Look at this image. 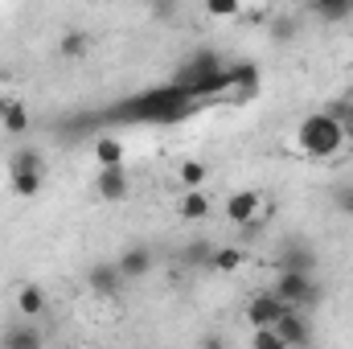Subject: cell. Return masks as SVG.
<instances>
[{
  "label": "cell",
  "mask_w": 353,
  "mask_h": 349,
  "mask_svg": "<svg viewBox=\"0 0 353 349\" xmlns=\"http://www.w3.org/2000/svg\"><path fill=\"white\" fill-rule=\"evenodd\" d=\"M189 107H193V99L173 83V87L144 90V94H136V99L119 103L111 115H115V119H152V123H169V119H181Z\"/></svg>",
  "instance_id": "obj_1"
},
{
  "label": "cell",
  "mask_w": 353,
  "mask_h": 349,
  "mask_svg": "<svg viewBox=\"0 0 353 349\" xmlns=\"http://www.w3.org/2000/svg\"><path fill=\"white\" fill-rule=\"evenodd\" d=\"M296 140H300V148H304L308 157L329 161V157H337V152H341L345 132H341V123H333L325 111H312V115H304V119H300Z\"/></svg>",
  "instance_id": "obj_2"
},
{
  "label": "cell",
  "mask_w": 353,
  "mask_h": 349,
  "mask_svg": "<svg viewBox=\"0 0 353 349\" xmlns=\"http://www.w3.org/2000/svg\"><path fill=\"white\" fill-rule=\"evenodd\" d=\"M271 296H279L288 308H300V312H308V308H316L321 304V283L312 279V275H275V283L267 288Z\"/></svg>",
  "instance_id": "obj_3"
},
{
  "label": "cell",
  "mask_w": 353,
  "mask_h": 349,
  "mask_svg": "<svg viewBox=\"0 0 353 349\" xmlns=\"http://www.w3.org/2000/svg\"><path fill=\"white\" fill-rule=\"evenodd\" d=\"M226 218L234 226H243L247 235H259V226H263V193H255V189L230 193L226 197Z\"/></svg>",
  "instance_id": "obj_4"
},
{
  "label": "cell",
  "mask_w": 353,
  "mask_h": 349,
  "mask_svg": "<svg viewBox=\"0 0 353 349\" xmlns=\"http://www.w3.org/2000/svg\"><path fill=\"white\" fill-rule=\"evenodd\" d=\"M247 325L251 329H275L283 317H288V304L279 300V296H271V292H255L251 300H247Z\"/></svg>",
  "instance_id": "obj_5"
},
{
  "label": "cell",
  "mask_w": 353,
  "mask_h": 349,
  "mask_svg": "<svg viewBox=\"0 0 353 349\" xmlns=\"http://www.w3.org/2000/svg\"><path fill=\"white\" fill-rule=\"evenodd\" d=\"M312 275L316 271V251L308 247V243H300V239H292V243H283L279 251H275V275Z\"/></svg>",
  "instance_id": "obj_6"
},
{
  "label": "cell",
  "mask_w": 353,
  "mask_h": 349,
  "mask_svg": "<svg viewBox=\"0 0 353 349\" xmlns=\"http://www.w3.org/2000/svg\"><path fill=\"white\" fill-rule=\"evenodd\" d=\"M275 333H279V341L288 349H300V346H312V337H316V325H312V317L308 312H300V308H288V317L275 325Z\"/></svg>",
  "instance_id": "obj_7"
},
{
  "label": "cell",
  "mask_w": 353,
  "mask_h": 349,
  "mask_svg": "<svg viewBox=\"0 0 353 349\" xmlns=\"http://www.w3.org/2000/svg\"><path fill=\"white\" fill-rule=\"evenodd\" d=\"M87 283H90V292L94 296H103V300H115L119 292H123V275H119V267L115 263H107V259H99V263H90L87 267Z\"/></svg>",
  "instance_id": "obj_8"
},
{
  "label": "cell",
  "mask_w": 353,
  "mask_h": 349,
  "mask_svg": "<svg viewBox=\"0 0 353 349\" xmlns=\"http://www.w3.org/2000/svg\"><path fill=\"white\" fill-rule=\"evenodd\" d=\"M115 267H119V275H123V279H144V275L157 267V255H152V247L136 243V247H128V251L115 259Z\"/></svg>",
  "instance_id": "obj_9"
},
{
  "label": "cell",
  "mask_w": 353,
  "mask_h": 349,
  "mask_svg": "<svg viewBox=\"0 0 353 349\" xmlns=\"http://www.w3.org/2000/svg\"><path fill=\"white\" fill-rule=\"evenodd\" d=\"M0 349H46V333H41L33 321L8 325V329L0 333Z\"/></svg>",
  "instance_id": "obj_10"
},
{
  "label": "cell",
  "mask_w": 353,
  "mask_h": 349,
  "mask_svg": "<svg viewBox=\"0 0 353 349\" xmlns=\"http://www.w3.org/2000/svg\"><path fill=\"white\" fill-rule=\"evenodd\" d=\"M94 189H99V197H107V201H128V193H132L128 169H99Z\"/></svg>",
  "instance_id": "obj_11"
},
{
  "label": "cell",
  "mask_w": 353,
  "mask_h": 349,
  "mask_svg": "<svg viewBox=\"0 0 353 349\" xmlns=\"http://www.w3.org/2000/svg\"><path fill=\"white\" fill-rule=\"evenodd\" d=\"M46 304H50V296H46V288H41V283H21V288H17V308H21V317H25V321L46 317Z\"/></svg>",
  "instance_id": "obj_12"
},
{
  "label": "cell",
  "mask_w": 353,
  "mask_h": 349,
  "mask_svg": "<svg viewBox=\"0 0 353 349\" xmlns=\"http://www.w3.org/2000/svg\"><path fill=\"white\" fill-rule=\"evenodd\" d=\"M308 12H312L316 21H325V25H341V21L353 17V0H312Z\"/></svg>",
  "instance_id": "obj_13"
},
{
  "label": "cell",
  "mask_w": 353,
  "mask_h": 349,
  "mask_svg": "<svg viewBox=\"0 0 353 349\" xmlns=\"http://www.w3.org/2000/svg\"><path fill=\"white\" fill-rule=\"evenodd\" d=\"M176 214H181L185 222H205V218H210V193H201V189H185Z\"/></svg>",
  "instance_id": "obj_14"
},
{
  "label": "cell",
  "mask_w": 353,
  "mask_h": 349,
  "mask_svg": "<svg viewBox=\"0 0 353 349\" xmlns=\"http://www.w3.org/2000/svg\"><path fill=\"white\" fill-rule=\"evenodd\" d=\"M210 259H214V243L210 239H193V243H185L176 251V263L181 267H210Z\"/></svg>",
  "instance_id": "obj_15"
},
{
  "label": "cell",
  "mask_w": 353,
  "mask_h": 349,
  "mask_svg": "<svg viewBox=\"0 0 353 349\" xmlns=\"http://www.w3.org/2000/svg\"><path fill=\"white\" fill-rule=\"evenodd\" d=\"M0 123H4V132L21 136V132H29V111L17 99H0Z\"/></svg>",
  "instance_id": "obj_16"
},
{
  "label": "cell",
  "mask_w": 353,
  "mask_h": 349,
  "mask_svg": "<svg viewBox=\"0 0 353 349\" xmlns=\"http://www.w3.org/2000/svg\"><path fill=\"white\" fill-rule=\"evenodd\" d=\"M94 161H99L103 169H123V144H119L115 136H99V140H94Z\"/></svg>",
  "instance_id": "obj_17"
},
{
  "label": "cell",
  "mask_w": 353,
  "mask_h": 349,
  "mask_svg": "<svg viewBox=\"0 0 353 349\" xmlns=\"http://www.w3.org/2000/svg\"><path fill=\"white\" fill-rule=\"evenodd\" d=\"M41 165H46V157H41L33 144H25V148H17V152L8 157V177L12 173H41Z\"/></svg>",
  "instance_id": "obj_18"
},
{
  "label": "cell",
  "mask_w": 353,
  "mask_h": 349,
  "mask_svg": "<svg viewBox=\"0 0 353 349\" xmlns=\"http://www.w3.org/2000/svg\"><path fill=\"white\" fill-rule=\"evenodd\" d=\"M243 263H247V251H243V247H214L210 271H222V275H230V271H239Z\"/></svg>",
  "instance_id": "obj_19"
},
{
  "label": "cell",
  "mask_w": 353,
  "mask_h": 349,
  "mask_svg": "<svg viewBox=\"0 0 353 349\" xmlns=\"http://www.w3.org/2000/svg\"><path fill=\"white\" fill-rule=\"evenodd\" d=\"M87 46H90V37L83 29H66V33L58 37V54H62V58H83Z\"/></svg>",
  "instance_id": "obj_20"
},
{
  "label": "cell",
  "mask_w": 353,
  "mask_h": 349,
  "mask_svg": "<svg viewBox=\"0 0 353 349\" xmlns=\"http://www.w3.org/2000/svg\"><path fill=\"white\" fill-rule=\"evenodd\" d=\"M176 177H181L185 189H201V185L210 181V165H201V161H185V165L176 169Z\"/></svg>",
  "instance_id": "obj_21"
},
{
  "label": "cell",
  "mask_w": 353,
  "mask_h": 349,
  "mask_svg": "<svg viewBox=\"0 0 353 349\" xmlns=\"http://www.w3.org/2000/svg\"><path fill=\"white\" fill-rule=\"evenodd\" d=\"M12 193L17 197H37L41 193V173H12Z\"/></svg>",
  "instance_id": "obj_22"
},
{
  "label": "cell",
  "mask_w": 353,
  "mask_h": 349,
  "mask_svg": "<svg viewBox=\"0 0 353 349\" xmlns=\"http://www.w3.org/2000/svg\"><path fill=\"white\" fill-rule=\"evenodd\" d=\"M296 29H300V21H296V17H288V12L271 17V37H275V41H292V37H296Z\"/></svg>",
  "instance_id": "obj_23"
},
{
  "label": "cell",
  "mask_w": 353,
  "mask_h": 349,
  "mask_svg": "<svg viewBox=\"0 0 353 349\" xmlns=\"http://www.w3.org/2000/svg\"><path fill=\"white\" fill-rule=\"evenodd\" d=\"M325 115H329L333 123H341V128H345V123L353 119V99H333V103L325 107Z\"/></svg>",
  "instance_id": "obj_24"
},
{
  "label": "cell",
  "mask_w": 353,
  "mask_h": 349,
  "mask_svg": "<svg viewBox=\"0 0 353 349\" xmlns=\"http://www.w3.org/2000/svg\"><path fill=\"white\" fill-rule=\"evenodd\" d=\"M251 349H288V346L279 341L275 329H255V333H251Z\"/></svg>",
  "instance_id": "obj_25"
},
{
  "label": "cell",
  "mask_w": 353,
  "mask_h": 349,
  "mask_svg": "<svg viewBox=\"0 0 353 349\" xmlns=\"http://www.w3.org/2000/svg\"><path fill=\"white\" fill-rule=\"evenodd\" d=\"M333 206H337L345 218H353V181H345V185L333 189Z\"/></svg>",
  "instance_id": "obj_26"
},
{
  "label": "cell",
  "mask_w": 353,
  "mask_h": 349,
  "mask_svg": "<svg viewBox=\"0 0 353 349\" xmlns=\"http://www.w3.org/2000/svg\"><path fill=\"white\" fill-rule=\"evenodd\" d=\"M205 12H210V17H222V21H226V17H239L243 8H239L234 0H210V4H205Z\"/></svg>",
  "instance_id": "obj_27"
},
{
  "label": "cell",
  "mask_w": 353,
  "mask_h": 349,
  "mask_svg": "<svg viewBox=\"0 0 353 349\" xmlns=\"http://www.w3.org/2000/svg\"><path fill=\"white\" fill-rule=\"evenodd\" d=\"M197 349H230V346H226V337H222V333H205V337L197 341Z\"/></svg>",
  "instance_id": "obj_28"
},
{
  "label": "cell",
  "mask_w": 353,
  "mask_h": 349,
  "mask_svg": "<svg viewBox=\"0 0 353 349\" xmlns=\"http://www.w3.org/2000/svg\"><path fill=\"white\" fill-rule=\"evenodd\" d=\"M341 132H345V140H350V144H353V119H350V123H345V128H341Z\"/></svg>",
  "instance_id": "obj_29"
},
{
  "label": "cell",
  "mask_w": 353,
  "mask_h": 349,
  "mask_svg": "<svg viewBox=\"0 0 353 349\" xmlns=\"http://www.w3.org/2000/svg\"><path fill=\"white\" fill-rule=\"evenodd\" d=\"M300 349H316V346H300Z\"/></svg>",
  "instance_id": "obj_30"
}]
</instances>
